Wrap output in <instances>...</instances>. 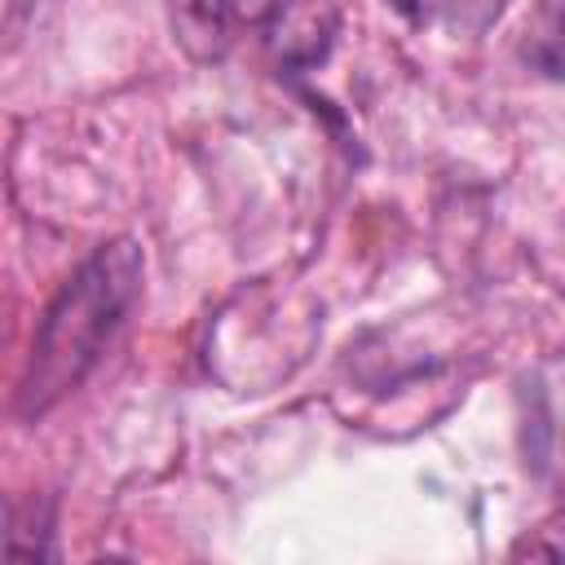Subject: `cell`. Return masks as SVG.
<instances>
[{"mask_svg": "<svg viewBox=\"0 0 565 565\" xmlns=\"http://www.w3.org/2000/svg\"><path fill=\"white\" fill-rule=\"evenodd\" d=\"M137 287H141V247L132 238H119L110 247H97L79 265V274L57 291V300L40 322L31 371L22 380V406L31 415L49 411L66 388H75L88 375V366L102 358L106 340L132 309Z\"/></svg>", "mask_w": 565, "mask_h": 565, "instance_id": "obj_1", "label": "cell"}, {"mask_svg": "<svg viewBox=\"0 0 565 565\" xmlns=\"http://www.w3.org/2000/svg\"><path fill=\"white\" fill-rule=\"evenodd\" d=\"M282 0H172V31L190 57L216 62L238 35L274 22Z\"/></svg>", "mask_w": 565, "mask_h": 565, "instance_id": "obj_2", "label": "cell"}, {"mask_svg": "<svg viewBox=\"0 0 565 565\" xmlns=\"http://www.w3.org/2000/svg\"><path fill=\"white\" fill-rule=\"evenodd\" d=\"M468 4H481V22H486V18H494V13H499V4H503V0H468Z\"/></svg>", "mask_w": 565, "mask_h": 565, "instance_id": "obj_4", "label": "cell"}, {"mask_svg": "<svg viewBox=\"0 0 565 565\" xmlns=\"http://www.w3.org/2000/svg\"><path fill=\"white\" fill-rule=\"evenodd\" d=\"M388 4H393V9H397L406 22H415V26H424V22H428V18L441 9V0H388Z\"/></svg>", "mask_w": 565, "mask_h": 565, "instance_id": "obj_3", "label": "cell"}]
</instances>
